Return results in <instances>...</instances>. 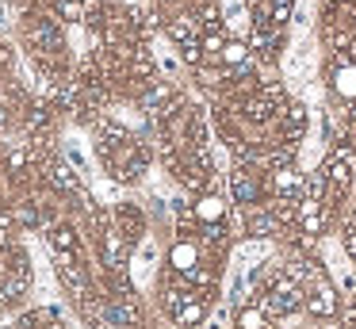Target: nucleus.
Wrapping results in <instances>:
<instances>
[{
	"label": "nucleus",
	"instance_id": "nucleus-1",
	"mask_svg": "<svg viewBox=\"0 0 356 329\" xmlns=\"http://www.w3.org/2000/svg\"><path fill=\"white\" fill-rule=\"evenodd\" d=\"M322 172H325V184H330L325 199H341L348 191V184H353V176H356V150L337 145V150L330 153V161L322 165Z\"/></svg>",
	"mask_w": 356,
	"mask_h": 329
},
{
	"label": "nucleus",
	"instance_id": "nucleus-2",
	"mask_svg": "<svg viewBox=\"0 0 356 329\" xmlns=\"http://www.w3.org/2000/svg\"><path fill=\"white\" fill-rule=\"evenodd\" d=\"M302 303H307V295H302V287L295 283V275H276L268 295H264V310H272V314H291V310H299Z\"/></svg>",
	"mask_w": 356,
	"mask_h": 329
},
{
	"label": "nucleus",
	"instance_id": "nucleus-3",
	"mask_svg": "<svg viewBox=\"0 0 356 329\" xmlns=\"http://www.w3.org/2000/svg\"><path fill=\"white\" fill-rule=\"evenodd\" d=\"M54 268H58V280H62L77 298H85V291H88V272H85V264L77 260V252H54Z\"/></svg>",
	"mask_w": 356,
	"mask_h": 329
},
{
	"label": "nucleus",
	"instance_id": "nucleus-4",
	"mask_svg": "<svg viewBox=\"0 0 356 329\" xmlns=\"http://www.w3.org/2000/svg\"><path fill=\"white\" fill-rule=\"evenodd\" d=\"M230 195H234V203H241V207L261 203V180H257V168H249V165L234 168L230 172Z\"/></svg>",
	"mask_w": 356,
	"mask_h": 329
},
{
	"label": "nucleus",
	"instance_id": "nucleus-5",
	"mask_svg": "<svg viewBox=\"0 0 356 329\" xmlns=\"http://www.w3.org/2000/svg\"><path fill=\"white\" fill-rule=\"evenodd\" d=\"M302 134H307V107L291 104L280 115V142H284L287 150H295V145L302 142Z\"/></svg>",
	"mask_w": 356,
	"mask_h": 329
},
{
	"label": "nucleus",
	"instance_id": "nucleus-6",
	"mask_svg": "<svg viewBox=\"0 0 356 329\" xmlns=\"http://www.w3.org/2000/svg\"><path fill=\"white\" fill-rule=\"evenodd\" d=\"M333 92L345 99H356V61L348 54L333 58Z\"/></svg>",
	"mask_w": 356,
	"mask_h": 329
},
{
	"label": "nucleus",
	"instance_id": "nucleus-7",
	"mask_svg": "<svg viewBox=\"0 0 356 329\" xmlns=\"http://www.w3.org/2000/svg\"><path fill=\"white\" fill-rule=\"evenodd\" d=\"M169 268L188 280V275L200 268V245H195V241H177V245L169 249Z\"/></svg>",
	"mask_w": 356,
	"mask_h": 329
},
{
	"label": "nucleus",
	"instance_id": "nucleus-8",
	"mask_svg": "<svg viewBox=\"0 0 356 329\" xmlns=\"http://www.w3.org/2000/svg\"><path fill=\"white\" fill-rule=\"evenodd\" d=\"M272 191H276L280 199H302V180H299V172H295L291 165L272 168Z\"/></svg>",
	"mask_w": 356,
	"mask_h": 329
},
{
	"label": "nucleus",
	"instance_id": "nucleus-9",
	"mask_svg": "<svg viewBox=\"0 0 356 329\" xmlns=\"http://www.w3.org/2000/svg\"><path fill=\"white\" fill-rule=\"evenodd\" d=\"M172 318H177V326H184V329H195L200 326L203 318H207V306H203V295H188L184 303L177 306V310H172Z\"/></svg>",
	"mask_w": 356,
	"mask_h": 329
},
{
	"label": "nucleus",
	"instance_id": "nucleus-10",
	"mask_svg": "<svg viewBox=\"0 0 356 329\" xmlns=\"http://www.w3.org/2000/svg\"><path fill=\"white\" fill-rule=\"evenodd\" d=\"M47 176H50V184H54V191H62V195H73V199L81 195V180L73 176V168H70V165L54 161V165L47 168Z\"/></svg>",
	"mask_w": 356,
	"mask_h": 329
},
{
	"label": "nucleus",
	"instance_id": "nucleus-11",
	"mask_svg": "<svg viewBox=\"0 0 356 329\" xmlns=\"http://www.w3.org/2000/svg\"><path fill=\"white\" fill-rule=\"evenodd\" d=\"M115 218H119V230H123V237L127 241H138L142 237V230H146V218H142V211L138 207H131V203H123L115 211Z\"/></svg>",
	"mask_w": 356,
	"mask_h": 329
},
{
	"label": "nucleus",
	"instance_id": "nucleus-12",
	"mask_svg": "<svg viewBox=\"0 0 356 329\" xmlns=\"http://www.w3.org/2000/svg\"><path fill=\"white\" fill-rule=\"evenodd\" d=\"M307 310L314 314V318H333V314H337V295H333V287H314L310 291Z\"/></svg>",
	"mask_w": 356,
	"mask_h": 329
},
{
	"label": "nucleus",
	"instance_id": "nucleus-13",
	"mask_svg": "<svg viewBox=\"0 0 356 329\" xmlns=\"http://www.w3.org/2000/svg\"><path fill=\"white\" fill-rule=\"evenodd\" d=\"M47 241L54 252H77V230H73L70 222H54V226L47 230Z\"/></svg>",
	"mask_w": 356,
	"mask_h": 329
},
{
	"label": "nucleus",
	"instance_id": "nucleus-14",
	"mask_svg": "<svg viewBox=\"0 0 356 329\" xmlns=\"http://www.w3.org/2000/svg\"><path fill=\"white\" fill-rule=\"evenodd\" d=\"M195 222H222V214H226V203L218 195H211V191H203L200 199H195Z\"/></svg>",
	"mask_w": 356,
	"mask_h": 329
},
{
	"label": "nucleus",
	"instance_id": "nucleus-15",
	"mask_svg": "<svg viewBox=\"0 0 356 329\" xmlns=\"http://www.w3.org/2000/svg\"><path fill=\"white\" fill-rule=\"evenodd\" d=\"M245 230L253 237H272L280 230V218H276V211H253L249 214V222H245Z\"/></svg>",
	"mask_w": 356,
	"mask_h": 329
},
{
	"label": "nucleus",
	"instance_id": "nucleus-16",
	"mask_svg": "<svg viewBox=\"0 0 356 329\" xmlns=\"http://www.w3.org/2000/svg\"><path fill=\"white\" fill-rule=\"evenodd\" d=\"M218 61H222V65H245V61H249V42H245V38H226V46H222V58H218Z\"/></svg>",
	"mask_w": 356,
	"mask_h": 329
},
{
	"label": "nucleus",
	"instance_id": "nucleus-17",
	"mask_svg": "<svg viewBox=\"0 0 356 329\" xmlns=\"http://www.w3.org/2000/svg\"><path fill=\"white\" fill-rule=\"evenodd\" d=\"M238 329H268V314L261 306H245L238 314Z\"/></svg>",
	"mask_w": 356,
	"mask_h": 329
},
{
	"label": "nucleus",
	"instance_id": "nucleus-18",
	"mask_svg": "<svg viewBox=\"0 0 356 329\" xmlns=\"http://www.w3.org/2000/svg\"><path fill=\"white\" fill-rule=\"evenodd\" d=\"M195 23H200L203 31H218V4H211V0H203L200 4V12H195Z\"/></svg>",
	"mask_w": 356,
	"mask_h": 329
},
{
	"label": "nucleus",
	"instance_id": "nucleus-19",
	"mask_svg": "<svg viewBox=\"0 0 356 329\" xmlns=\"http://www.w3.org/2000/svg\"><path fill=\"white\" fill-rule=\"evenodd\" d=\"M180 58H184L188 65H200V61H203V46L200 42H184V46H180Z\"/></svg>",
	"mask_w": 356,
	"mask_h": 329
},
{
	"label": "nucleus",
	"instance_id": "nucleus-20",
	"mask_svg": "<svg viewBox=\"0 0 356 329\" xmlns=\"http://www.w3.org/2000/svg\"><path fill=\"white\" fill-rule=\"evenodd\" d=\"M16 218L24 222V226H39V211H35L31 203H19L16 207Z\"/></svg>",
	"mask_w": 356,
	"mask_h": 329
},
{
	"label": "nucleus",
	"instance_id": "nucleus-21",
	"mask_svg": "<svg viewBox=\"0 0 356 329\" xmlns=\"http://www.w3.org/2000/svg\"><path fill=\"white\" fill-rule=\"evenodd\" d=\"M230 27L249 31V12H245V8H234V12H230Z\"/></svg>",
	"mask_w": 356,
	"mask_h": 329
},
{
	"label": "nucleus",
	"instance_id": "nucleus-22",
	"mask_svg": "<svg viewBox=\"0 0 356 329\" xmlns=\"http://www.w3.org/2000/svg\"><path fill=\"white\" fill-rule=\"evenodd\" d=\"M8 168H12V172H24V168H27V153H12Z\"/></svg>",
	"mask_w": 356,
	"mask_h": 329
},
{
	"label": "nucleus",
	"instance_id": "nucleus-23",
	"mask_svg": "<svg viewBox=\"0 0 356 329\" xmlns=\"http://www.w3.org/2000/svg\"><path fill=\"white\" fill-rule=\"evenodd\" d=\"M348 58L356 61V38H353V42H348Z\"/></svg>",
	"mask_w": 356,
	"mask_h": 329
},
{
	"label": "nucleus",
	"instance_id": "nucleus-24",
	"mask_svg": "<svg viewBox=\"0 0 356 329\" xmlns=\"http://www.w3.org/2000/svg\"><path fill=\"white\" fill-rule=\"evenodd\" d=\"M330 4H356V0H330Z\"/></svg>",
	"mask_w": 356,
	"mask_h": 329
},
{
	"label": "nucleus",
	"instance_id": "nucleus-25",
	"mask_svg": "<svg viewBox=\"0 0 356 329\" xmlns=\"http://www.w3.org/2000/svg\"><path fill=\"white\" fill-rule=\"evenodd\" d=\"M50 329H65V326H62V321H58V326H50Z\"/></svg>",
	"mask_w": 356,
	"mask_h": 329
}]
</instances>
